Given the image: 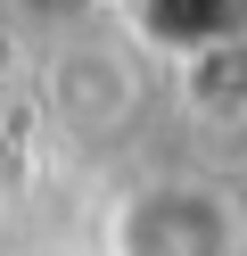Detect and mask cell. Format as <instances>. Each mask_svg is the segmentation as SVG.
<instances>
[{"instance_id": "obj_1", "label": "cell", "mask_w": 247, "mask_h": 256, "mask_svg": "<svg viewBox=\"0 0 247 256\" xmlns=\"http://www.w3.org/2000/svg\"><path fill=\"white\" fill-rule=\"evenodd\" d=\"M107 256H247V198L214 174H148L99 223Z\"/></svg>"}, {"instance_id": "obj_2", "label": "cell", "mask_w": 247, "mask_h": 256, "mask_svg": "<svg viewBox=\"0 0 247 256\" xmlns=\"http://www.w3.org/2000/svg\"><path fill=\"white\" fill-rule=\"evenodd\" d=\"M49 116L74 140H115L140 116V66H132L115 42H74V50L49 58Z\"/></svg>"}, {"instance_id": "obj_3", "label": "cell", "mask_w": 247, "mask_h": 256, "mask_svg": "<svg viewBox=\"0 0 247 256\" xmlns=\"http://www.w3.org/2000/svg\"><path fill=\"white\" fill-rule=\"evenodd\" d=\"M124 25H132V42L148 58L181 66V58L247 34V0H124Z\"/></svg>"}, {"instance_id": "obj_4", "label": "cell", "mask_w": 247, "mask_h": 256, "mask_svg": "<svg viewBox=\"0 0 247 256\" xmlns=\"http://www.w3.org/2000/svg\"><path fill=\"white\" fill-rule=\"evenodd\" d=\"M173 91H181V108L206 116V124H247V34L181 58V66H173Z\"/></svg>"}, {"instance_id": "obj_5", "label": "cell", "mask_w": 247, "mask_h": 256, "mask_svg": "<svg viewBox=\"0 0 247 256\" xmlns=\"http://www.w3.org/2000/svg\"><path fill=\"white\" fill-rule=\"evenodd\" d=\"M25 8H66V0H25Z\"/></svg>"}]
</instances>
